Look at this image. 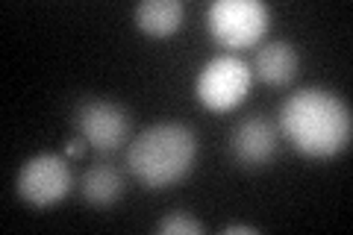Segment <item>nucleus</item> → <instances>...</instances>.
<instances>
[{
  "mask_svg": "<svg viewBox=\"0 0 353 235\" xmlns=\"http://www.w3.org/2000/svg\"><path fill=\"white\" fill-rule=\"evenodd\" d=\"M280 132L306 159H333L353 136L350 106L327 88H301L283 100Z\"/></svg>",
  "mask_w": 353,
  "mask_h": 235,
  "instance_id": "f257e3e1",
  "label": "nucleus"
},
{
  "mask_svg": "<svg viewBox=\"0 0 353 235\" xmlns=\"http://www.w3.org/2000/svg\"><path fill=\"white\" fill-rule=\"evenodd\" d=\"M197 159V139L185 124L162 121L150 124L130 141L127 167L145 188H168L180 183L194 167Z\"/></svg>",
  "mask_w": 353,
  "mask_h": 235,
  "instance_id": "f03ea898",
  "label": "nucleus"
},
{
  "mask_svg": "<svg viewBox=\"0 0 353 235\" xmlns=\"http://www.w3.org/2000/svg\"><path fill=\"white\" fill-rule=\"evenodd\" d=\"M209 32L221 48H253L271 24V9L262 0H215L206 9Z\"/></svg>",
  "mask_w": 353,
  "mask_h": 235,
  "instance_id": "7ed1b4c3",
  "label": "nucleus"
},
{
  "mask_svg": "<svg viewBox=\"0 0 353 235\" xmlns=\"http://www.w3.org/2000/svg\"><path fill=\"white\" fill-rule=\"evenodd\" d=\"M250 83H253V71L245 59H239L233 53H218L197 71L194 92L206 109L230 112L248 97Z\"/></svg>",
  "mask_w": 353,
  "mask_h": 235,
  "instance_id": "20e7f679",
  "label": "nucleus"
},
{
  "mask_svg": "<svg viewBox=\"0 0 353 235\" xmlns=\"http://www.w3.org/2000/svg\"><path fill=\"white\" fill-rule=\"evenodd\" d=\"M71 185H74V176L68 167V156H59V153L30 156L15 176V188L21 200L36 209L57 206L59 200L68 197Z\"/></svg>",
  "mask_w": 353,
  "mask_h": 235,
  "instance_id": "39448f33",
  "label": "nucleus"
},
{
  "mask_svg": "<svg viewBox=\"0 0 353 235\" xmlns=\"http://www.w3.org/2000/svg\"><path fill=\"white\" fill-rule=\"evenodd\" d=\"M132 118L127 115L124 106L112 103V100L88 97L74 109V127L83 136L85 144H92L97 153H112L130 136Z\"/></svg>",
  "mask_w": 353,
  "mask_h": 235,
  "instance_id": "423d86ee",
  "label": "nucleus"
},
{
  "mask_svg": "<svg viewBox=\"0 0 353 235\" xmlns=\"http://www.w3.org/2000/svg\"><path fill=\"white\" fill-rule=\"evenodd\" d=\"M277 139L280 132L265 115H250L239 121L230 132V156L236 165L248 167V171H259L277 156Z\"/></svg>",
  "mask_w": 353,
  "mask_h": 235,
  "instance_id": "0eeeda50",
  "label": "nucleus"
},
{
  "mask_svg": "<svg viewBox=\"0 0 353 235\" xmlns=\"http://www.w3.org/2000/svg\"><path fill=\"white\" fill-rule=\"evenodd\" d=\"M297 68H301V53H297L294 44L271 39L256 48L250 71L268 85H289L297 76Z\"/></svg>",
  "mask_w": 353,
  "mask_h": 235,
  "instance_id": "6e6552de",
  "label": "nucleus"
},
{
  "mask_svg": "<svg viewBox=\"0 0 353 235\" xmlns=\"http://www.w3.org/2000/svg\"><path fill=\"white\" fill-rule=\"evenodd\" d=\"M183 18H185L183 0H141V3L132 9L136 27L157 39L176 32L183 27Z\"/></svg>",
  "mask_w": 353,
  "mask_h": 235,
  "instance_id": "1a4fd4ad",
  "label": "nucleus"
},
{
  "mask_svg": "<svg viewBox=\"0 0 353 235\" xmlns=\"http://www.w3.org/2000/svg\"><path fill=\"white\" fill-rule=\"evenodd\" d=\"M80 192L85 197V203H92V206H112L115 200L124 194V174H121L112 162L97 159L94 165H88L83 171Z\"/></svg>",
  "mask_w": 353,
  "mask_h": 235,
  "instance_id": "9d476101",
  "label": "nucleus"
},
{
  "mask_svg": "<svg viewBox=\"0 0 353 235\" xmlns=\"http://www.w3.org/2000/svg\"><path fill=\"white\" fill-rule=\"evenodd\" d=\"M157 232L159 235H201L203 223L192 215H185V212H168V215L157 223Z\"/></svg>",
  "mask_w": 353,
  "mask_h": 235,
  "instance_id": "9b49d317",
  "label": "nucleus"
},
{
  "mask_svg": "<svg viewBox=\"0 0 353 235\" xmlns=\"http://www.w3.org/2000/svg\"><path fill=\"white\" fill-rule=\"evenodd\" d=\"M83 150H85V141L83 139H74V141L65 144V156H68V159H80Z\"/></svg>",
  "mask_w": 353,
  "mask_h": 235,
  "instance_id": "f8f14e48",
  "label": "nucleus"
},
{
  "mask_svg": "<svg viewBox=\"0 0 353 235\" xmlns=\"http://www.w3.org/2000/svg\"><path fill=\"white\" fill-rule=\"evenodd\" d=\"M224 235H233V232H248V235H256L259 229L256 227H250V223H227L224 229H221Z\"/></svg>",
  "mask_w": 353,
  "mask_h": 235,
  "instance_id": "ddd939ff",
  "label": "nucleus"
}]
</instances>
